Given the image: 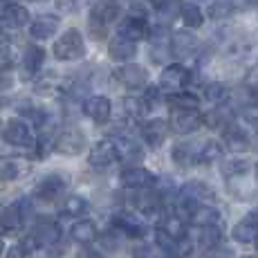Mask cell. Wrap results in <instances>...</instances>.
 Returning <instances> with one entry per match:
<instances>
[{"instance_id":"45","label":"cell","mask_w":258,"mask_h":258,"mask_svg":"<svg viewBox=\"0 0 258 258\" xmlns=\"http://www.w3.org/2000/svg\"><path fill=\"white\" fill-rule=\"evenodd\" d=\"M245 121L249 123V126L258 133V106H254V108H247V110H245Z\"/></svg>"},{"instance_id":"6","label":"cell","mask_w":258,"mask_h":258,"mask_svg":"<svg viewBox=\"0 0 258 258\" xmlns=\"http://www.w3.org/2000/svg\"><path fill=\"white\" fill-rule=\"evenodd\" d=\"M200 49V38L191 32V29H177L171 38H168V52L175 58H191Z\"/></svg>"},{"instance_id":"34","label":"cell","mask_w":258,"mask_h":258,"mask_svg":"<svg viewBox=\"0 0 258 258\" xmlns=\"http://www.w3.org/2000/svg\"><path fill=\"white\" fill-rule=\"evenodd\" d=\"M168 103H171V110L173 108H198L200 99H198V94L188 90H173L168 94Z\"/></svg>"},{"instance_id":"37","label":"cell","mask_w":258,"mask_h":258,"mask_svg":"<svg viewBox=\"0 0 258 258\" xmlns=\"http://www.w3.org/2000/svg\"><path fill=\"white\" fill-rule=\"evenodd\" d=\"M23 175V164L12 157H3L0 160V182H14Z\"/></svg>"},{"instance_id":"41","label":"cell","mask_w":258,"mask_h":258,"mask_svg":"<svg viewBox=\"0 0 258 258\" xmlns=\"http://www.w3.org/2000/svg\"><path fill=\"white\" fill-rule=\"evenodd\" d=\"M202 123H207L209 128H222L225 123H229V112L222 108V103H218L216 110L202 115Z\"/></svg>"},{"instance_id":"7","label":"cell","mask_w":258,"mask_h":258,"mask_svg":"<svg viewBox=\"0 0 258 258\" xmlns=\"http://www.w3.org/2000/svg\"><path fill=\"white\" fill-rule=\"evenodd\" d=\"M135 198H133V207L142 213V216L151 218V220H157L162 216V209H164V200L157 191H151V188H137Z\"/></svg>"},{"instance_id":"38","label":"cell","mask_w":258,"mask_h":258,"mask_svg":"<svg viewBox=\"0 0 258 258\" xmlns=\"http://www.w3.org/2000/svg\"><path fill=\"white\" fill-rule=\"evenodd\" d=\"M205 99L211 103H227V99H229V88H227V83L222 81H211L207 83L205 88Z\"/></svg>"},{"instance_id":"40","label":"cell","mask_w":258,"mask_h":258,"mask_svg":"<svg viewBox=\"0 0 258 258\" xmlns=\"http://www.w3.org/2000/svg\"><path fill=\"white\" fill-rule=\"evenodd\" d=\"M220 240H222V229L218 225L202 227L200 229V238H198V242H200L205 249H211V247L220 245Z\"/></svg>"},{"instance_id":"44","label":"cell","mask_w":258,"mask_h":258,"mask_svg":"<svg viewBox=\"0 0 258 258\" xmlns=\"http://www.w3.org/2000/svg\"><path fill=\"white\" fill-rule=\"evenodd\" d=\"M5 258H29V249L21 242V245H14L12 249L7 251V256Z\"/></svg>"},{"instance_id":"3","label":"cell","mask_w":258,"mask_h":258,"mask_svg":"<svg viewBox=\"0 0 258 258\" xmlns=\"http://www.w3.org/2000/svg\"><path fill=\"white\" fill-rule=\"evenodd\" d=\"M175 196H177V202H180V207L188 213L193 207L200 205V202L213 200V188L209 184H205V182H200V180H193V182H186V184L182 186L180 191L175 193Z\"/></svg>"},{"instance_id":"11","label":"cell","mask_w":258,"mask_h":258,"mask_svg":"<svg viewBox=\"0 0 258 258\" xmlns=\"http://www.w3.org/2000/svg\"><path fill=\"white\" fill-rule=\"evenodd\" d=\"M3 140L7 144H12V146L25 148V146H32L34 144V135L23 119H9L3 128Z\"/></svg>"},{"instance_id":"10","label":"cell","mask_w":258,"mask_h":258,"mask_svg":"<svg viewBox=\"0 0 258 258\" xmlns=\"http://www.w3.org/2000/svg\"><path fill=\"white\" fill-rule=\"evenodd\" d=\"M155 173H151L148 168L144 166H137V164H131L123 168L121 173V184L131 191H137V188H153L155 186Z\"/></svg>"},{"instance_id":"14","label":"cell","mask_w":258,"mask_h":258,"mask_svg":"<svg viewBox=\"0 0 258 258\" xmlns=\"http://www.w3.org/2000/svg\"><path fill=\"white\" fill-rule=\"evenodd\" d=\"M231 238L242 245L258 242V209L249 211L240 222H236V227L231 229Z\"/></svg>"},{"instance_id":"5","label":"cell","mask_w":258,"mask_h":258,"mask_svg":"<svg viewBox=\"0 0 258 258\" xmlns=\"http://www.w3.org/2000/svg\"><path fill=\"white\" fill-rule=\"evenodd\" d=\"M58 240H61V227H58L52 218H41V220H36V225H34L32 236H29L23 245L27 247V249L32 242L38 247H52V245H56Z\"/></svg>"},{"instance_id":"2","label":"cell","mask_w":258,"mask_h":258,"mask_svg":"<svg viewBox=\"0 0 258 258\" xmlns=\"http://www.w3.org/2000/svg\"><path fill=\"white\" fill-rule=\"evenodd\" d=\"M168 128L175 135H191L202 128V112H198V108H173Z\"/></svg>"},{"instance_id":"9","label":"cell","mask_w":258,"mask_h":258,"mask_svg":"<svg viewBox=\"0 0 258 258\" xmlns=\"http://www.w3.org/2000/svg\"><path fill=\"white\" fill-rule=\"evenodd\" d=\"M191 79L193 74L188 68H184L182 63H171L160 74V86L166 88V90H184L191 83Z\"/></svg>"},{"instance_id":"51","label":"cell","mask_w":258,"mask_h":258,"mask_svg":"<svg viewBox=\"0 0 258 258\" xmlns=\"http://www.w3.org/2000/svg\"><path fill=\"white\" fill-rule=\"evenodd\" d=\"M7 88H12V77L0 72V90H7Z\"/></svg>"},{"instance_id":"1","label":"cell","mask_w":258,"mask_h":258,"mask_svg":"<svg viewBox=\"0 0 258 258\" xmlns=\"http://www.w3.org/2000/svg\"><path fill=\"white\" fill-rule=\"evenodd\" d=\"M54 56L58 61H79L86 56V41L79 29H68L54 43Z\"/></svg>"},{"instance_id":"36","label":"cell","mask_w":258,"mask_h":258,"mask_svg":"<svg viewBox=\"0 0 258 258\" xmlns=\"http://www.w3.org/2000/svg\"><path fill=\"white\" fill-rule=\"evenodd\" d=\"M222 157V146L218 142H205L198 148V164H213Z\"/></svg>"},{"instance_id":"31","label":"cell","mask_w":258,"mask_h":258,"mask_svg":"<svg viewBox=\"0 0 258 258\" xmlns=\"http://www.w3.org/2000/svg\"><path fill=\"white\" fill-rule=\"evenodd\" d=\"M123 112H126L131 119H144L151 112V103L144 97H137V94H128L123 97Z\"/></svg>"},{"instance_id":"24","label":"cell","mask_w":258,"mask_h":258,"mask_svg":"<svg viewBox=\"0 0 258 258\" xmlns=\"http://www.w3.org/2000/svg\"><path fill=\"white\" fill-rule=\"evenodd\" d=\"M171 160L175 166L180 168H191L198 164V146L196 144H188V142H182V144H175L171 151Z\"/></svg>"},{"instance_id":"56","label":"cell","mask_w":258,"mask_h":258,"mask_svg":"<svg viewBox=\"0 0 258 258\" xmlns=\"http://www.w3.org/2000/svg\"><path fill=\"white\" fill-rule=\"evenodd\" d=\"M3 249H5V242L0 240V256H3Z\"/></svg>"},{"instance_id":"20","label":"cell","mask_w":258,"mask_h":258,"mask_svg":"<svg viewBox=\"0 0 258 258\" xmlns=\"http://www.w3.org/2000/svg\"><path fill=\"white\" fill-rule=\"evenodd\" d=\"M222 142H225V146L231 153H245L249 148V137H247L245 128L238 126L234 121L222 126Z\"/></svg>"},{"instance_id":"13","label":"cell","mask_w":258,"mask_h":258,"mask_svg":"<svg viewBox=\"0 0 258 258\" xmlns=\"http://www.w3.org/2000/svg\"><path fill=\"white\" fill-rule=\"evenodd\" d=\"M68 188V177L63 173H49L36 184V196L45 202H52Z\"/></svg>"},{"instance_id":"17","label":"cell","mask_w":258,"mask_h":258,"mask_svg":"<svg viewBox=\"0 0 258 258\" xmlns=\"http://www.w3.org/2000/svg\"><path fill=\"white\" fill-rule=\"evenodd\" d=\"M115 148H117V160H121L123 164H137L144 160V148L140 146V142L131 135H119L115 140Z\"/></svg>"},{"instance_id":"19","label":"cell","mask_w":258,"mask_h":258,"mask_svg":"<svg viewBox=\"0 0 258 258\" xmlns=\"http://www.w3.org/2000/svg\"><path fill=\"white\" fill-rule=\"evenodd\" d=\"M88 162H90V166H94V168H106V166H110L112 162H117L115 142H112V140H101V142H97V144H94V146L90 148Z\"/></svg>"},{"instance_id":"28","label":"cell","mask_w":258,"mask_h":258,"mask_svg":"<svg viewBox=\"0 0 258 258\" xmlns=\"http://www.w3.org/2000/svg\"><path fill=\"white\" fill-rule=\"evenodd\" d=\"M70 236L79 245H90V242H94L99 238V229L92 220H79V222H74V227L70 229Z\"/></svg>"},{"instance_id":"29","label":"cell","mask_w":258,"mask_h":258,"mask_svg":"<svg viewBox=\"0 0 258 258\" xmlns=\"http://www.w3.org/2000/svg\"><path fill=\"white\" fill-rule=\"evenodd\" d=\"M117 18H119V5L112 3V0L97 3V5H94V9H92V14H90V21H97V23L106 25V27L110 23H115Z\"/></svg>"},{"instance_id":"18","label":"cell","mask_w":258,"mask_h":258,"mask_svg":"<svg viewBox=\"0 0 258 258\" xmlns=\"http://www.w3.org/2000/svg\"><path fill=\"white\" fill-rule=\"evenodd\" d=\"M112 229L119 231V234H123V236H128V238H144L146 236V225L144 222L137 220L133 213H115L112 216Z\"/></svg>"},{"instance_id":"33","label":"cell","mask_w":258,"mask_h":258,"mask_svg":"<svg viewBox=\"0 0 258 258\" xmlns=\"http://www.w3.org/2000/svg\"><path fill=\"white\" fill-rule=\"evenodd\" d=\"M88 209H90V205H88V200L83 196H68L61 207L63 216L68 218H81L88 213Z\"/></svg>"},{"instance_id":"12","label":"cell","mask_w":258,"mask_h":258,"mask_svg":"<svg viewBox=\"0 0 258 258\" xmlns=\"http://www.w3.org/2000/svg\"><path fill=\"white\" fill-rule=\"evenodd\" d=\"M119 36L128 38L133 43H140L148 36V23H146V16H140V14H131L126 16L121 23H119V29H117Z\"/></svg>"},{"instance_id":"23","label":"cell","mask_w":258,"mask_h":258,"mask_svg":"<svg viewBox=\"0 0 258 258\" xmlns=\"http://www.w3.org/2000/svg\"><path fill=\"white\" fill-rule=\"evenodd\" d=\"M58 29V16H52V14H43V16L34 18L32 25H29V34L36 41H47L56 34Z\"/></svg>"},{"instance_id":"50","label":"cell","mask_w":258,"mask_h":258,"mask_svg":"<svg viewBox=\"0 0 258 258\" xmlns=\"http://www.w3.org/2000/svg\"><path fill=\"white\" fill-rule=\"evenodd\" d=\"M77 258H106L101 251H94V249H81L77 254Z\"/></svg>"},{"instance_id":"35","label":"cell","mask_w":258,"mask_h":258,"mask_svg":"<svg viewBox=\"0 0 258 258\" xmlns=\"http://www.w3.org/2000/svg\"><path fill=\"white\" fill-rule=\"evenodd\" d=\"M251 171V164L247 160H227L222 164V175L225 180H238V177H245Z\"/></svg>"},{"instance_id":"46","label":"cell","mask_w":258,"mask_h":258,"mask_svg":"<svg viewBox=\"0 0 258 258\" xmlns=\"http://www.w3.org/2000/svg\"><path fill=\"white\" fill-rule=\"evenodd\" d=\"M101 242H103V247H106L108 251H117L119 249V240L112 234H103L101 236Z\"/></svg>"},{"instance_id":"30","label":"cell","mask_w":258,"mask_h":258,"mask_svg":"<svg viewBox=\"0 0 258 258\" xmlns=\"http://www.w3.org/2000/svg\"><path fill=\"white\" fill-rule=\"evenodd\" d=\"M7 27H14V29H21L25 27V25L29 23V12L23 7V5H14V3H9L7 7H5V12H3V18H0Z\"/></svg>"},{"instance_id":"42","label":"cell","mask_w":258,"mask_h":258,"mask_svg":"<svg viewBox=\"0 0 258 258\" xmlns=\"http://www.w3.org/2000/svg\"><path fill=\"white\" fill-rule=\"evenodd\" d=\"M83 0H56V9L61 14H77L81 9Z\"/></svg>"},{"instance_id":"16","label":"cell","mask_w":258,"mask_h":258,"mask_svg":"<svg viewBox=\"0 0 258 258\" xmlns=\"http://www.w3.org/2000/svg\"><path fill=\"white\" fill-rule=\"evenodd\" d=\"M168 121L166 119H148L146 123L142 126V131H140V135H142V140L146 142V146H151V148H160L162 144L166 142V137H168Z\"/></svg>"},{"instance_id":"48","label":"cell","mask_w":258,"mask_h":258,"mask_svg":"<svg viewBox=\"0 0 258 258\" xmlns=\"http://www.w3.org/2000/svg\"><path fill=\"white\" fill-rule=\"evenodd\" d=\"M236 9H254L258 7V0H231Z\"/></svg>"},{"instance_id":"8","label":"cell","mask_w":258,"mask_h":258,"mask_svg":"<svg viewBox=\"0 0 258 258\" xmlns=\"http://www.w3.org/2000/svg\"><path fill=\"white\" fill-rule=\"evenodd\" d=\"M115 77L128 90H142L148 83V70L144 66H137V63H123V66H119Z\"/></svg>"},{"instance_id":"49","label":"cell","mask_w":258,"mask_h":258,"mask_svg":"<svg viewBox=\"0 0 258 258\" xmlns=\"http://www.w3.org/2000/svg\"><path fill=\"white\" fill-rule=\"evenodd\" d=\"M12 66V54L5 52V47H0V72H5Z\"/></svg>"},{"instance_id":"55","label":"cell","mask_w":258,"mask_h":258,"mask_svg":"<svg viewBox=\"0 0 258 258\" xmlns=\"http://www.w3.org/2000/svg\"><path fill=\"white\" fill-rule=\"evenodd\" d=\"M112 3H117V5H126V3H131V0H112Z\"/></svg>"},{"instance_id":"4","label":"cell","mask_w":258,"mask_h":258,"mask_svg":"<svg viewBox=\"0 0 258 258\" xmlns=\"http://www.w3.org/2000/svg\"><path fill=\"white\" fill-rule=\"evenodd\" d=\"M83 148H86V135H83L81 128L68 126L54 135V151L61 153V155H79Z\"/></svg>"},{"instance_id":"26","label":"cell","mask_w":258,"mask_h":258,"mask_svg":"<svg viewBox=\"0 0 258 258\" xmlns=\"http://www.w3.org/2000/svg\"><path fill=\"white\" fill-rule=\"evenodd\" d=\"M157 231H160L162 236H166L171 242H180V240H184V238L188 236L186 225H184V222H182L177 216H166L164 220L160 222Z\"/></svg>"},{"instance_id":"27","label":"cell","mask_w":258,"mask_h":258,"mask_svg":"<svg viewBox=\"0 0 258 258\" xmlns=\"http://www.w3.org/2000/svg\"><path fill=\"white\" fill-rule=\"evenodd\" d=\"M23 213L18 209V205H12L0 213V236H12L18 231V227L23 225Z\"/></svg>"},{"instance_id":"21","label":"cell","mask_w":258,"mask_h":258,"mask_svg":"<svg viewBox=\"0 0 258 258\" xmlns=\"http://www.w3.org/2000/svg\"><path fill=\"white\" fill-rule=\"evenodd\" d=\"M188 220L193 227L202 229V227H211V225H220V211L216 209L209 202H200L198 207H193L188 211Z\"/></svg>"},{"instance_id":"52","label":"cell","mask_w":258,"mask_h":258,"mask_svg":"<svg viewBox=\"0 0 258 258\" xmlns=\"http://www.w3.org/2000/svg\"><path fill=\"white\" fill-rule=\"evenodd\" d=\"M249 99L254 101V106H258V81H254L249 86Z\"/></svg>"},{"instance_id":"43","label":"cell","mask_w":258,"mask_h":258,"mask_svg":"<svg viewBox=\"0 0 258 258\" xmlns=\"http://www.w3.org/2000/svg\"><path fill=\"white\" fill-rule=\"evenodd\" d=\"M205 258H231V249H225V247L216 245V247H211V249H207Z\"/></svg>"},{"instance_id":"25","label":"cell","mask_w":258,"mask_h":258,"mask_svg":"<svg viewBox=\"0 0 258 258\" xmlns=\"http://www.w3.org/2000/svg\"><path fill=\"white\" fill-rule=\"evenodd\" d=\"M43 61H45V49L41 45H27L23 52V74L25 77H34L41 70Z\"/></svg>"},{"instance_id":"32","label":"cell","mask_w":258,"mask_h":258,"mask_svg":"<svg viewBox=\"0 0 258 258\" xmlns=\"http://www.w3.org/2000/svg\"><path fill=\"white\" fill-rule=\"evenodd\" d=\"M180 18L188 29H198L205 23V14L196 3H182L180 5Z\"/></svg>"},{"instance_id":"57","label":"cell","mask_w":258,"mask_h":258,"mask_svg":"<svg viewBox=\"0 0 258 258\" xmlns=\"http://www.w3.org/2000/svg\"><path fill=\"white\" fill-rule=\"evenodd\" d=\"M32 3H41V0H32Z\"/></svg>"},{"instance_id":"15","label":"cell","mask_w":258,"mask_h":258,"mask_svg":"<svg viewBox=\"0 0 258 258\" xmlns=\"http://www.w3.org/2000/svg\"><path fill=\"white\" fill-rule=\"evenodd\" d=\"M83 115L90 117L94 123H106L112 115V103L108 97H101V94H94V97H88L83 101Z\"/></svg>"},{"instance_id":"39","label":"cell","mask_w":258,"mask_h":258,"mask_svg":"<svg viewBox=\"0 0 258 258\" xmlns=\"http://www.w3.org/2000/svg\"><path fill=\"white\" fill-rule=\"evenodd\" d=\"M234 12H236V7L231 5V0H213L209 5V9H207L211 21H227Z\"/></svg>"},{"instance_id":"53","label":"cell","mask_w":258,"mask_h":258,"mask_svg":"<svg viewBox=\"0 0 258 258\" xmlns=\"http://www.w3.org/2000/svg\"><path fill=\"white\" fill-rule=\"evenodd\" d=\"M9 43V38H7V32H5L3 27H0V47H5Z\"/></svg>"},{"instance_id":"54","label":"cell","mask_w":258,"mask_h":258,"mask_svg":"<svg viewBox=\"0 0 258 258\" xmlns=\"http://www.w3.org/2000/svg\"><path fill=\"white\" fill-rule=\"evenodd\" d=\"M7 0H0V18H3V12H5V7H7Z\"/></svg>"},{"instance_id":"22","label":"cell","mask_w":258,"mask_h":258,"mask_svg":"<svg viewBox=\"0 0 258 258\" xmlns=\"http://www.w3.org/2000/svg\"><path fill=\"white\" fill-rule=\"evenodd\" d=\"M108 56H110L115 63H128L131 58L137 56V43L128 41V38H123L117 34V36L108 43Z\"/></svg>"},{"instance_id":"47","label":"cell","mask_w":258,"mask_h":258,"mask_svg":"<svg viewBox=\"0 0 258 258\" xmlns=\"http://www.w3.org/2000/svg\"><path fill=\"white\" fill-rule=\"evenodd\" d=\"M144 99H146V101L151 103V108H153V103H160V99H162L160 88H148L146 94H144Z\"/></svg>"}]
</instances>
